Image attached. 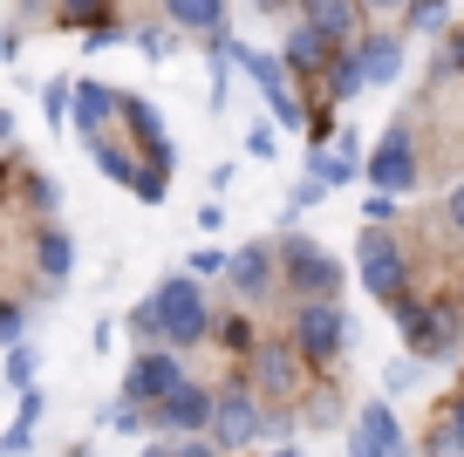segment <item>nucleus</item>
I'll use <instances>...</instances> for the list:
<instances>
[{
  "instance_id": "13",
  "label": "nucleus",
  "mask_w": 464,
  "mask_h": 457,
  "mask_svg": "<svg viewBox=\"0 0 464 457\" xmlns=\"http://www.w3.org/2000/svg\"><path fill=\"white\" fill-rule=\"evenodd\" d=\"M348 62H355V75H362V89H382V83L403 75V42H396V34H369Z\"/></svg>"
},
{
  "instance_id": "32",
  "label": "nucleus",
  "mask_w": 464,
  "mask_h": 457,
  "mask_svg": "<svg viewBox=\"0 0 464 457\" xmlns=\"http://www.w3.org/2000/svg\"><path fill=\"white\" fill-rule=\"evenodd\" d=\"M28 437H34V423H14L7 437H0V457H21V451H28Z\"/></svg>"
},
{
  "instance_id": "11",
  "label": "nucleus",
  "mask_w": 464,
  "mask_h": 457,
  "mask_svg": "<svg viewBox=\"0 0 464 457\" xmlns=\"http://www.w3.org/2000/svg\"><path fill=\"white\" fill-rule=\"evenodd\" d=\"M239 62L253 69V83H260V96H266V110L280 116L287 130H301V102H294V89H287V62H274V55H260V48H239Z\"/></svg>"
},
{
  "instance_id": "38",
  "label": "nucleus",
  "mask_w": 464,
  "mask_h": 457,
  "mask_svg": "<svg viewBox=\"0 0 464 457\" xmlns=\"http://www.w3.org/2000/svg\"><path fill=\"white\" fill-rule=\"evenodd\" d=\"M191 273H226V253H212V246H205V253H191Z\"/></svg>"
},
{
  "instance_id": "3",
  "label": "nucleus",
  "mask_w": 464,
  "mask_h": 457,
  "mask_svg": "<svg viewBox=\"0 0 464 457\" xmlns=\"http://www.w3.org/2000/svg\"><path fill=\"white\" fill-rule=\"evenodd\" d=\"M342 348H348V315L334 300H301V315H294V355L307 369H334Z\"/></svg>"
},
{
  "instance_id": "17",
  "label": "nucleus",
  "mask_w": 464,
  "mask_h": 457,
  "mask_svg": "<svg viewBox=\"0 0 464 457\" xmlns=\"http://www.w3.org/2000/svg\"><path fill=\"white\" fill-rule=\"evenodd\" d=\"M110 110H116V96L102 83H75V130H82L89 143L102 137V123H110Z\"/></svg>"
},
{
  "instance_id": "22",
  "label": "nucleus",
  "mask_w": 464,
  "mask_h": 457,
  "mask_svg": "<svg viewBox=\"0 0 464 457\" xmlns=\"http://www.w3.org/2000/svg\"><path fill=\"white\" fill-rule=\"evenodd\" d=\"M42 110H48V123L62 130V123L75 116V83H48V89H42Z\"/></svg>"
},
{
  "instance_id": "8",
  "label": "nucleus",
  "mask_w": 464,
  "mask_h": 457,
  "mask_svg": "<svg viewBox=\"0 0 464 457\" xmlns=\"http://www.w3.org/2000/svg\"><path fill=\"white\" fill-rule=\"evenodd\" d=\"M369 185L390 191V199H403V191L417 185V143H410V130H390V137L369 151Z\"/></svg>"
},
{
  "instance_id": "36",
  "label": "nucleus",
  "mask_w": 464,
  "mask_h": 457,
  "mask_svg": "<svg viewBox=\"0 0 464 457\" xmlns=\"http://www.w3.org/2000/svg\"><path fill=\"white\" fill-rule=\"evenodd\" d=\"M314 199H321V185H314V178H301V185H294V199H287V212H307Z\"/></svg>"
},
{
  "instance_id": "15",
  "label": "nucleus",
  "mask_w": 464,
  "mask_h": 457,
  "mask_svg": "<svg viewBox=\"0 0 464 457\" xmlns=\"http://www.w3.org/2000/svg\"><path fill=\"white\" fill-rule=\"evenodd\" d=\"M307 28L328 48H348L355 42V0H314V7H307Z\"/></svg>"
},
{
  "instance_id": "24",
  "label": "nucleus",
  "mask_w": 464,
  "mask_h": 457,
  "mask_svg": "<svg viewBox=\"0 0 464 457\" xmlns=\"http://www.w3.org/2000/svg\"><path fill=\"white\" fill-rule=\"evenodd\" d=\"M7 383H14V389H34V348H28V342L7 348Z\"/></svg>"
},
{
  "instance_id": "20",
  "label": "nucleus",
  "mask_w": 464,
  "mask_h": 457,
  "mask_svg": "<svg viewBox=\"0 0 464 457\" xmlns=\"http://www.w3.org/2000/svg\"><path fill=\"white\" fill-rule=\"evenodd\" d=\"M178 28H218L226 21V0H164Z\"/></svg>"
},
{
  "instance_id": "39",
  "label": "nucleus",
  "mask_w": 464,
  "mask_h": 457,
  "mask_svg": "<svg viewBox=\"0 0 464 457\" xmlns=\"http://www.w3.org/2000/svg\"><path fill=\"white\" fill-rule=\"evenodd\" d=\"M444 219H450V226H458V232H464V185H458V191H450V205H444Z\"/></svg>"
},
{
  "instance_id": "2",
  "label": "nucleus",
  "mask_w": 464,
  "mask_h": 457,
  "mask_svg": "<svg viewBox=\"0 0 464 457\" xmlns=\"http://www.w3.org/2000/svg\"><path fill=\"white\" fill-rule=\"evenodd\" d=\"M144 307H150V328H158V342L171 348V355H178V348H198L205 335H212V315H205L198 280H164Z\"/></svg>"
},
{
  "instance_id": "25",
  "label": "nucleus",
  "mask_w": 464,
  "mask_h": 457,
  "mask_svg": "<svg viewBox=\"0 0 464 457\" xmlns=\"http://www.w3.org/2000/svg\"><path fill=\"white\" fill-rule=\"evenodd\" d=\"M102 430L130 437V430H144V410H137V403H110V410H102Z\"/></svg>"
},
{
  "instance_id": "40",
  "label": "nucleus",
  "mask_w": 464,
  "mask_h": 457,
  "mask_svg": "<svg viewBox=\"0 0 464 457\" xmlns=\"http://www.w3.org/2000/svg\"><path fill=\"white\" fill-rule=\"evenodd\" d=\"M444 416H450V430H458V437H464V389H458V396L444 403Z\"/></svg>"
},
{
  "instance_id": "43",
  "label": "nucleus",
  "mask_w": 464,
  "mask_h": 457,
  "mask_svg": "<svg viewBox=\"0 0 464 457\" xmlns=\"http://www.w3.org/2000/svg\"><path fill=\"white\" fill-rule=\"evenodd\" d=\"M144 457H171V443H144Z\"/></svg>"
},
{
  "instance_id": "21",
  "label": "nucleus",
  "mask_w": 464,
  "mask_h": 457,
  "mask_svg": "<svg viewBox=\"0 0 464 457\" xmlns=\"http://www.w3.org/2000/svg\"><path fill=\"white\" fill-rule=\"evenodd\" d=\"M164 185H171V164H137V178H130V191L144 205H164Z\"/></svg>"
},
{
  "instance_id": "5",
  "label": "nucleus",
  "mask_w": 464,
  "mask_h": 457,
  "mask_svg": "<svg viewBox=\"0 0 464 457\" xmlns=\"http://www.w3.org/2000/svg\"><path fill=\"white\" fill-rule=\"evenodd\" d=\"M205 437L218 443V451H239V443L266 437V410L253 389H226V396H212V423H205Z\"/></svg>"
},
{
  "instance_id": "31",
  "label": "nucleus",
  "mask_w": 464,
  "mask_h": 457,
  "mask_svg": "<svg viewBox=\"0 0 464 457\" xmlns=\"http://www.w3.org/2000/svg\"><path fill=\"white\" fill-rule=\"evenodd\" d=\"M218 335H226V348H239V355H253V328H246V321H226V328H218Z\"/></svg>"
},
{
  "instance_id": "7",
  "label": "nucleus",
  "mask_w": 464,
  "mask_h": 457,
  "mask_svg": "<svg viewBox=\"0 0 464 457\" xmlns=\"http://www.w3.org/2000/svg\"><path fill=\"white\" fill-rule=\"evenodd\" d=\"M185 383V369H178L171 348H150V355L130 362V375H123V403H137V410H158L171 389Z\"/></svg>"
},
{
  "instance_id": "45",
  "label": "nucleus",
  "mask_w": 464,
  "mask_h": 457,
  "mask_svg": "<svg viewBox=\"0 0 464 457\" xmlns=\"http://www.w3.org/2000/svg\"><path fill=\"white\" fill-rule=\"evenodd\" d=\"M458 307H464V280H458Z\"/></svg>"
},
{
  "instance_id": "42",
  "label": "nucleus",
  "mask_w": 464,
  "mask_h": 457,
  "mask_svg": "<svg viewBox=\"0 0 464 457\" xmlns=\"http://www.w3.org/2000/svg\"><path fill=\"white\" fill-rule=\"evenodd\" d=\"M362 7H376V15H390V7H403V0H362Z\"/></svg>"
},
{
  "instance_id": "26",
  "label": "nucleus",
  "mask_w": 464,
  "mask_h": 457,
  "mask_svg": "<svg viewBox=\"0 0 464 457\" xmlns=\"http://www.w3.org/2000/svg\"><path fill=\"white\" fill-rule=\"evenodd\" d=\"M21 328H28V307H21V300H0V342L14 348V342H21Z\"/></svg>"
},
{
  "instance_id": "44",
  "label": "nucleus",
  "mask_w": 464,
  "mask_h": 457,
  "mask_svg": "<svg viewBox=\"0 0 464 457\" xmlns=\"http://www.w3.org/2000/svg\"><path fill=\"white\" fill-rule=\"evenodd\" d=\"M274 457H307V451H294V443H280V451H274Z\"/></svg>"
},
{
  "instance_id": "27",
  "label": "nucleus",
  "mask_w": 464,
  "mask_h": 457,
  "mask_svg": "<svg viewBox=\"0 0 464 457\" xmlns=\"http://www.w3.org/2000/svg\"><path fill=\"white\" fill-rule=\"evenodd\" d=\"M450 75H464V28L450 34V48H437V83H450Z\"/></svg>"
},
{
  "instance_id": "19",
  "label": "nucleus",
  "mask_w": 464,
  "mask_h": 457,
  "mask_svg": "<svg viewBox=\"0 0 464 457\" xmlns=\"http://www.w3.org/2000/svg\"><path fill=\"white\" fill-rule=\"evenodd\" d=\"M328 62H334V48L321 42L314 28H294V34H287V69H307V75H328Z\"/></svg>"
},
{
  "instance_id": "16",
  "label": "nucleus",
  "mask_w": 464,
  "mask_h": 457,
  "mask_svg": "<svg viewBox=\"0 0 464 457\" xmlns=\"http://www.w3.org/2000/svg\"><path fill=\"white\" fill-rule=\"evenodd\" d=\"M294 355L287 348H253V396H287L294 389Z\"/></svg>"
},
{
  "instance_id": "37",
  "label": "nucleus",
  "mask_w": 464,
  "mask_h": 457,
  "mask_svg": "<svg viewBox=\"0 0 464 457\" xmlns=\"http://www.w3.org/2000/svg\"><path fill=\"white\" fill-rule=\"evenodd\" d=\"M362 212H369V226H382V219H396V199H390V191H376V199H369Z\"/></svg>"
},
{
  "instance_id": "46",
  "label": "nucleus",
  "mask_w": 464,
  "mask_h": 457,
  "mask_svg": "<svg viewBox=\"0 0 464 457\" xmlns=\"http://www.w3.org/2000/svg\"><path fill=\"white\" fill-rule=\"evenodd\" d=\"M301 7H314V0H301Z\"/></svg>"
},
{
  "instance_id": "30",
  "label": "nucleus",
  "mask_w": 464,
  "mask_h": 457,
  "mask_svg": "<svg viewBox=\"0 0 464 457\" xmlns=\"http://www.w3.org/2000/svg\"><path fill=\"white\" fill-rule=\"evenodd\" d=\"M171 457H218V443H212V437H178Z\"/></svg>"
},
{
  "instance_id": "35",
  "label": "nucleus",
  "mask_w": 464,
  "mask_h": 457,
  "mask_svg": "<svg viewBox=\"0 0 464 457\" xmlns=\"http://www.w3.org/2000/svg\"><path fill=\"white\" fill-rule=\"evenodd\" d=\"M28 199H34V205H42V212H55V199H62V191H55V185H48V178H28Z\"/></svg>"
},
{
  "instance_id": "23",
  "label": "nucleus",
  "mask_w": 464,
  "mask_h": 457,
  "mask_svg": "<svg viewBox=\"0 0 464 457\" xmlns=\"http://www.w3.org/2000/svg\"><path fill=\"white\" fill-rule=\"evenodd\" d=\"M423 457H464V437L450 430L444 410H437V423H430V443H423Z\"/></svg>"
},
{
  "instance_id": "41",
  "label": "nucleus",
  "mask_w": 464,
  "mask_h": 457,
  "mask_svg": "<svg viewBox=\"0 0 464 457\" xmlns=\"http://www.w3.org/2000/svg\"><path fill=\"white\" fill-rule=\"evenodd\" d=\"M0 151H14V110H0Z\"/></svg>"
},
{
  "instance_id": "33",
  "label": "nucleus",
  "mask_w": 464,
  "mask_h": 457,
  "mask_svg": "<svg viewBox=\"0 0 464 457\" xmlns=\"http://www.w3.org/2000/svg\"><path fill=\"white\" fill-rule=\"evenodd\" d=\"M246 151H253V158H274V151H280V137H274V130L260 123V130H253V137H246Z\"/></svg>"
},
{
  "instance_id": "9",
  "label": "nucleus",
  "mask_w": 464,
  "mask_h": 457,
  "mask_svg": "<svg viewBox=\"0 0 464 457\" xmlns=\"http://www.w3.org/2000/svg\"><path fill=\"white\" fill-rule=\"evenodd\" d=\"M348 457H410L403 451V416H396L390 403H362L355 437H348Z\"/></svg>"
},
{
  "instance_id": "12",
  "label": "nucleus",
  "mask_w": 464,
  "mask_h": 457,
  "mask_svg": "<svg viewBox=\"0 0 464 457\" xmlns=\"http://www.w3.org/2000/svg\"><path fill=\"white\" fill-rule=\"evenodd\" d=\"M226 287L239 300H260L266 287H274V246H239V253H226Z\"/></svg>"
},
{
  "instance_id": "34",
  "label": "nucleus",
  "mask_w": 464,
  "mask_h": 457,
  "mask_svg": "<svg viewBox=\"0 0 464 457\" xmlns=\"http://www.w3.org/2000/svg\"><path fill=\"white\" fill-rule=\"evenodd\" d=\"M417 369H423V362H396V369L382 375V383H390V396H396V389H410V383H417Z\"/></svg>"
},
{
  "instance_id": "29",
  "label": "nucleus",
  "mask_w": 464,
  "mask_h": 457,
  "mask_svg": "<svg viewBox=\"0 0 464 457\" xmlns=\"http://www.w3.org/2000/svg\"><path fill=\"white\" fill-rule=\"evenodd\" d=\"M450 0H410V28H437Z\"/></svg>"
},
{
  "instance_id": "1",
  "label": "nucleus",
  "mask_w": 464,
  "mask_h": 457,
  "mask_svg": "<svg viewBox=\"0 0 464 457\" xmlns=\"http://www.w3.org/2000/svg\"><path fill=\"white\" fill-rule=\"evenodd\" d=\"M390 315H396V328H403V342H410V355H417V362H450L464 348V307H458V300L396 294Z\"/></svg>"
},
{
  "instance_id": "10",
  "label": "nucleus",
  "mask_w": 464,
  "mask_h": 457,
  "mask_svg": "<svg viewBox=\"0 0 464 457\" xmlns=\"http://www.w3.org/2000/svg\"><path fill=\"white\" fill-rule=\"evenodd\" d=\"M205 423H212V389H198V383H178L171 396L158 403L164 437H205Z\"/></svg>"
},
{
  "instance_id": "18",
  "label": "nucleus",
  "mask_w": 464,
  "mask_h": 457,
  "mask_svg": "<svg viewBox=\"0 0 464 457\" xmlns=\"http://www.w3.org/2000/svg\"><path fill=\"white\" fill-rule=\"evenodd\" d=\"M34 267H42V280H69L75 273V239L69 232H42V239H34Z\"/></svg>"
},
{
  "instance_id": "14",
  "label": "nucleus",
  "mask_w": 464,
  "mask_h": 457,
  "mask_svg": "<svg viewBox=\"0 0 464 457\" xmlns=\"http://www.w3.org/2000/svg\"><path fill=\"white\" fill-rule=\"evenodd\" d=\"M116 110H123V123L137 130V143H144V151H150V164H178V158H171V137H164L158 110H150L144 96H123V102H116Z\"/></svg>"
},
{
  "instance_id": "28",
  "label": "nucleus",
  "mask_w": 464,
  "mask_h": 457,
  "mask_svg": "<svg viewBox=\"0 0 464 457\" xmlns=\"http://www.w3.org/2000/svg\"><path fill=\"white\" fill-rule=\"evenodd\" d=\"M62 21H75V28H96V21H102V0H62Z\"/></svg>"
},
{
  "instance_id": "4",
  "label": "nucleus",
  "mask_w": 464,
  "mask_h": 457,
  "mask_svg": "<svg viewBox=\"0 0 464 457\" xmlns=\"http://www.w3.org/2000/svg\"><path fill=\"white\" fill-rule=\"evenodd\" d=\"M280 273H287V287L301 300H334V294H342V267H334V253H321V246L301 239V232L280 239Z\"/></svg>"
},
{
  "instance_id": "6",
  "label": "nucleus",
  "mask_w": 464,
  "mask_h": 457,
  "mask_svg": "<svg viewBox=\"0 0 464 457\" xmlns=\"http://www.w3.org/2000/svg\"><path fill=\"white\" fill-rule=\"evenodd\" d=\"M355 267H362V287H369V300H382L390 307L396 294H403V246L396 239H382L376 226L355 239Z\"/></svg>"
}]
</instances>
